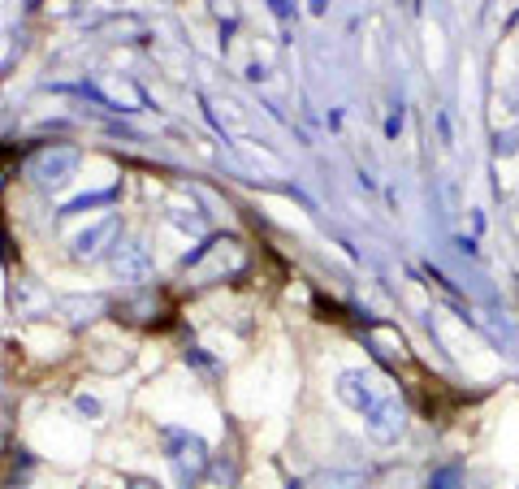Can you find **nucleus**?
<instances>
[{"label": "nucleus", "instance_id": "obj_1", "mask_svg": "<svg viewBox=\"0 0 519 489\" xmlns=\"http://www.w3.org/2000/svg\"><path fill=\"white\" fill-rule=\"evenodd\" d=\"M69 169H74V152L69 148H48V152H39L31 161V178L39 187H61L65 178H69Z\"/></svg>", "mask_w": 519, "mask_h": 489}, {"label": "nucleus", "instance_id": "obj_2", "mask_svg": "<svg viewBox=\"0 0 519 489\" xmlns=\"http://www.w3.org/2000/svg\"><path fill=\"white\" fill-rule=\"evenodd\" d=\"M113 269L122 273V277H148V256H143V247H134V243H117V256H113Z\"/></svg>", "mask_w": 519, "mask_h": 489}, {"label": "nucleus", "instance_id": "obj_3", "mask_svg": "<svg viewBox=\"0 0 519 489\" xmlns=\"http://www.w3.org/2000/svg\"><path fill=\"white\" fill-rule=\"evenodd\" d=\"M104 234H113V221H104V226H96L92 234H83L78 238V256H96V243L104 238Z\"/></svg>", "mask_w": 519, "mask_h": 489}, {"label": "nucleus", "instance_id": "obj_4", "mask_svg": "<svg viewBox=\"0 0 519 489\" xmlns=\"http://www.w3.org/2000/svg\"><path fill=\"white\" fill-rule=\"evenodd\" d=\"M351 485H355L351 477H324L321 481V489H351Z\"/></svg>", "mask_w": 519, "mask_h": 489}, {"label": "nucleus", "instance_id": "obj_5", "mask_svg": "<svg viewBox=\"0 0 519 489\" xmlns=\"http://www.w3.org/2000/svg\"><path fill=\"white\" fill-rule=\"evenodd\" d=\"M428 489H454V472H442V477H437Z\"/></svg>", "mask_w": 519, "mask_h": 489}, {"label": "nucleus", "instance_id": "obj_6", "mask_svg": "<svg viewBox=\"0 0 519 489\" xmlns=\"http://www.w3.org/2000/svg\"><path fill=\"white\" fill-rule=\"evenodd\" d=\"M134 489H152V485H134Z\"/></svg>", "mask_w": 519, "mask_h": 489}, {"label": "nucleus", "instance_id": "obj_7", "mask_svg": "<svg viewBox=\"0 0 519 489\" xmlns=\"http://www.w3.org/2000/svg\"><path fill=\"white\" fill-rule=\"evenodd\" d=\"M294 489H299V485H294Z\"/></svg>", "mask_w": 519, "mask_h": 489}]
</instances>
